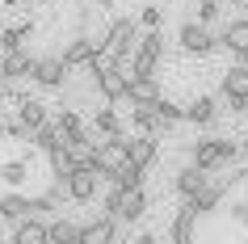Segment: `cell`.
I'll list each match as a JSON object with an SVG mask.
<instances>
[{
    "label": "cell",
    "mask_w": 248,
    "mask_h": 244,
    "mask_svg": "<svg viewBox=\"0 0 248 244\" xmlns=\"http://www.w3.org/2000/svg\"><path fill=\"white\" fill-rule=\"evenodd\" d=\"M240 156H248V139H244V143H240Z\"/></svg>",
    "instance_id": "38"
},
{
    "label": "cell",
    "mask_w": 248,
    "mask_h": 244,
    "mask_svg": "<svg viewBox=\"0 0 248 244\" xmlns=\"http://www.w3.org/2000/svg\"><path fill=\"white\" fill-rule=\"evenodd\" d=\"M160 59H164V34L147 30V34H139L131 59H126V76H156Z\"/></svg>",
    "instance_id": "2"
},
{
    "label": "cell",
    "mask_w": 248,
    "mask_h": 244,
    "mask_svg": "<svg viewBox=\"0 0 248 244\" xmlns=\"http://www.w3.org/2000/svg\"><path fill=\"white\" fill-rule=\"evenodd\" d=\"M101 181H105V177L89 164V160H84V164H76V168L63 177V190H67V198H72V202H93V198H97V190H101Z\"/></svg>",
    "instance_id": "5"
},
{
    "label": "cell",
    "mask_w": 248,
    "mask_h": 244,
    "mask_svg": "<svg viewBox=\"0 0 248 244\" xmlns=\"http://www.w3.org/2000/svg\"><path fill=\"white\" fill-rule=\"evenodd\" d=\"M232 4H248V0H232Z\"/></svg>",
    "instance_id": "40"
},
{
    "label": "cell",
    "mask_w": 248,
    "mask_h": 244,
    "mask_svg": "<svg viewBox=\"0 0 248 244\" xmlns=\"http://www.w3.org/2000/svg\"><path fill=\"white\" fill-rule=\"evenodd\" d=\"M152 110H156V118H160V127H164V130L181 122V105H177V101H169V97H160V101L152 105Z\"/></svg>",
    "instance_id": "30"
},
{
    "label": "cell",
    "mask_w": 248,
    "mask_h": 244,
    "mask_svg": "<svg viewBox=\"0 0 248 244\" xmlns=\"http://www.w3.org/2000/svg\"><path fill=\"white\" fill-rule=\"evenodd\" d=\"M118 185V190H143V168H135V164H126L118 177H109Z\"/></svg>",
    "instance_id": "31"
},
{
    "label": "cell",
    "mask_w": 248,
    "mask_h": 244,
    "mask_svg": "<svg viewBox=\"0 0 248 244\" xmlns=\"http://www.w3.org/2000/svg\"><path fill=\"white\" fill-rule=\"evenodd\" d=\"M46 164H51V177H55V181H63L67 173L76 168V156H72L63 143H59V147H51V152H46Z\"/></svg>",
    "instance_id": "26"
},
{
    "label": "cell",
    "mask_w": 248,
    "mask_h": 244,
    "mask_svg": "<svg viewBox=\"0 0 248 244\" xmlns=\"http://www.w3.org/2000/svg\"><path fill=\"white\" fill-rule=\"evenodd\" d=\"M126 84H131V76H126V67H118L114 59H109V64H105L101 72L93 76V89L101 93V97H105L109 105H118L122 97H126Z\"/></svg>",
    "instance_id": "7"
},
{
    "label": "cell",
    "mask_w": 248,
    "mask_h": 244,
    "mask_svg": "<svg viewBox=\"0 0 248 244\" xmlns=\"http://www.w3.org/2000/svg\"><path fill=\"white\" fill-rule=\"evenodd\" d=\"M244 228H248V215H244Z\"/></svg>",
    "instance_id": "41"
},
{
    "label": "cell",
    "mask_w": 248,
    "mask_h": 244,
    "mask_svg": "<svg viewBox=\"0 0 248 244\" xmlns=\"http://www.w3.org/2000/svg\"><path fill=\"white\" fill-rule=\"evenodd\" d=\"M135 21H139L143 30H160V26H164V9H160V4H143Z\"/></svg>",
    "instance_id": "32"
},
{
    "label": "cell",
    "mask_w": 248,
    "mask_h": 244,
    "mask_svg": "<svg viewBox=\"0 0 248 244\" xmlns=\"http://www.w3.org/2000/svg\"><path fill=\"white\" fill-rule=\"evenodd\" d=\"M0 244H9V240H0Z\"/></svg>",
    "instance_id": "42"
},
{
    "label": "cell",
    "mask_w": 248,
    "mask_h": 244,
    "mask_svg": "<svg viewBox=\"0 0 248 244\" xmlns=\"http://www.w3.org/2000/svg\"><path fill=\"white\" fill-rule=\"evenodd\" d=\"M30 143H34L38 152H51V147H59V143H63V135H59V127H55V118H51V122H42V127L30 135Z\"/></svg>",
    "instance_id": "29"
},
{
    "label": "cell",
    "mask_w": 248,
    "mask_h": 244,
    "mask_svg": "<svg viewBox=\"0 0 248 244\" xmlns=\"http://www.w3.org/2000/svg\"><path fill=\"white\" fill-rule=\"evenodd\" d=\"M9 244H51V236H46V223H42V219H21V223H17L13 228V240Z\"/></svg>",
    "instance_id": "23"
},
{
    "label": "cell",
    "mask_w": 248,
    "mask_h": 244,
    "mask_svg": "<svg viewBox=\"0 0 248 244\" xmlns=\"http://www.w3.org/2000/svg\"><path fill=\"white\" fill-rule=\"evenodd\" d=\"M215 38H219L223 51H232L235 64H244V67H248V17H232V21H227V26H223Z\"/></svg>",
    "instance_id": "8"
},
{
    "label": "cell",
    "mask_w": 248,
    "mask_h": 244,
    "mask_svg": "<svg viewBox=\"0 0 248 244\" xmlns=\"http://www.w3.org/2000/svg\"><path fill=\"white\" fill-rule=\"evenodd\" d=\"M0 219H9V223H21V219H30V198L26 194H0Z\"/></svg>",
    "instance_id": "25"
},
{
    "label": "cell",
    "mask_w": 248,
    "mask_h": 244,
    "mask_svg": "<svg viewBox=\"0 0 248 244\" xmlns=\"http://www.w3.org/2000/svg\"><path fill=\"white\" fill-rule=\"evenodd\" d=\"M34 4H55V0H34Z\"/></svg>",
    "instance_id": "39"
},
{
    "label": "cell",
    "mask_w": 248,
    "mask_h": 244,
    "mask_svg": "<svg viewBox=\"0 0 248 244\" xmlns=\"http://www.w3.org/2000/svg\"><path fill=\"white\" fill-rule=\"evenodd\" d=\"M177 42H181V51H185V55H210V51H219L215 30L202 26V21H185V26L177 30Z\"/></svg>",
    "instance_id": "6"
},
{
    "label": "cell",
    "mask_w": 248,
    "mask_h": 244,
    "mask_svg": "<svg viewBox=\"0 0 248 244\" xmlns=\"http://www.w3.org/2000/svg\"><path fill=\"white\" fill-rule=\"evenodd\" d=\"M219 97H235V101H248V67L232 64L219 80Z\"/></svg>",
    "instance_id": "19"
},
{
    "label": "cell",
    "mask_w": 248,
    "mask_h": 244,
    "mask_svg": "<svg viewBox=\"0 0 248 244\" xmlns=\"http://www.w3.org/2000/svg\"><path fill=\"white\" fill-rule=\"evenodd\" d=\"M0 4H4V9H17V4H26V0H0Z\"/></svg>",
    "instance_id": "35"
},
{
    "label": "cell",
    "mask_w": 248,
    "mask_h": 244,
    "mask_svg": "<svg viewBox=\"0 0 248 244\" xmlns=\"http://www.w3.org/2000/svg\"><path fill=\"white\" fill-rule=\"evenodd\" d=\"M235 160H240V143L235 139H198L189 147V164L202 168V173H223Z\"/></svg>",
    "instance_id": "1"
},
{
    "label": "cell",
    "mask_w": 248,
    "mask_h": 244,
    "mask_svg": "<svg viewBox=\"0 0 248 244\" xmlns=\"http://www.w3.org/2000/svg\"><path fill=\"white\" fill-rule=\"evenodd\" d=\"M34 72V55L30 51H0V76L4 80H26Z\"/></svg>",
    "instance_id": "17"
},
{
    "label": "cell",
    "mask_w": 248,
    "mask_h": 244,
    "mask_svg": "<svg viewBox=\"0 0 248 244\" xmlns=\"http://www.w3.org/2000/svg\"><path fill=\"white\" fill-rule=\"evenodd\" d=\"M97 55H101V51L93 47V38H89V34H76V38H72V42L63 47V55H59V59H63V67H67V72H76V67H89L93 59H97Z\"/></svg>",
    "instance_id": "12"
},
{
    "label": "cell",
    "mask_w": 248,
    "mask_h": 244,
    "mask_svg": "<svg viewBox=\"0 0 248 244\" xmlns=\"http://www.w3.org/2000/svg\"><path fill=\"white\" fill-rule=\"evenodd\" d=\"M93 135L122 139V114H118L114 105H101V110H93Z\"/></svg>",
    "instance_id": "22"
},
{
    "label": "cell",
    "mask_w": 248,
    "mask_h": 244,
    "mask_svg": "<svg viewBox=\"0 0 248 244\" xmlns=\"http://www.w3.org/2000/svg\"><path fill=\"white\" fill-rule=\"evenodd\" d=\"M198 211L189 202H181V211L172 215V228H169V236H172V244H194V231H198Z\"/></svg>",
    "instance_id": "15"
},
{
    "label": "cell",
    "mask_w": 248,
    "mask_h": 244,
    "mask_svg": "<svg viewBox=\"0 0 248 244\" xmlns=\"http://www.w3.org/2000/svg\"><path fill=\"white\" fill-rule=\"evenodd\" d=\"M135 42H139V21L135 17H114L109 21V42H105V55L114 59L118 67H126V59H131Z\"/></svg>",
    "instance_id": "3"
},
{
    "label": "cell",
    "mask_w": 248,
    "mask_h": 244,
    "mask_svg": "<svg viewBox=\"0 0 248 244\" xmlns=\"http://www.w3.org/2000/svg\"><path fill=\"white\" fill-rule=\"evenodd\" d=\"M30 80H38L42 89H63V84H67V67H63L59 55H46V59H34Z\"/></svg>",
    "instance_id": "10"
},
{
    "label": "cell",
    "mask_w": 248,
    "mask_h": 244,
    "mask_svg": "<svg viewBox=\"0 0 248 244\" xmlns=\"http://www.w3.org/2000/svg\"><path fill=\"white\" fill-rule=\"evenodd\" d=\"M34 38V21H17V26L0 30V51H26V42Z\"/></svg>",
    "instance_id": "24"
},
{
    "label": "cell",
    "mask_w": 248,
    "mask_h": 244,
    "mask_svg": "<svg viewBox=\"0 0 248 244\" xmlns=\"http://www.w3.org/2000/svg\"><path fill=\"white\" fill-rule=\"evenodd\" d=\"M89 164L97 168L105 181L118 177L122 168L131 164V160H126V135H122V139H105V143H97V147H93V156H89Z\"/></svg>",
    "instance_id": "4"
},
{
    "label": "cell",
    "mask_w": 248,
    "mask_h": 244,
    "mask_svg": "<svg viewBox=\"0 0 248 244\" xmlns=\"http://www.w3.org/2000/svg\"><path fill=\"white\" fill-rule=\"evenodd\" d=\"M143 215H147V194L143 190H122L114 219L118 223H135V219H143Z\"/></svg>",
    "instance_id": "18"
},
{
    "label": "cell",
    "mask_w": 248,
    "mask_h": 244,
    "mask_svg": "<svg viewBox=\"0 0 248 244\" xmlns=\"http://www.w3.org/2000/svg\"><path fill=\"white\" fill-rule=\"evenodd\" d=\"M0 181L9 185V190H21L30 181V164L26 160H9V164H0Z\"/></svg>",
    "instance_id": "28"
},
{
    "label": "cell",
    "mask_w": 248,
    "mask_h": 244,
    "mask_svg": "<svg viewBox=\"0 0 248 244\" xmlns=\"http://www.w3.org/2000/svg\"><path fill=\"white\" fill-rule=\"evenodd\" d=\"M156 156H160V143H156V135H135V139H126V160H131L135 168H152L156 164Z\"/></svg>",
    "instance_id": "14"
},
{
    "label": "cell",
    "mask_w": 248,
    "mask_h": 244,
    "mask_svg": "<svg viewBox=\"0 0 248 244\" xmlns=\"http://www.w3.org/2000/svg\"><path fill=\"white\" fill-rule=\"evenodd\" d=\"M17 122L34 135L42 122H51V110H46L42 101H34V97H21V101H17Z\"/></svg>",
    "instance_id": "21"
},
{
    "label": "cell",
    "mask_w": 248,
    "mask_h": 244,
    "mask_svg": "<svg viewBox=\"0 0 248 244\" xmlns=\"http://www.w3.org/2000/svg\"><path fill=\"white\" fill-rule=\"evenodd\" d=\"M89 4H97V9H105V4H114V0H89Z\"/></svg>",
    "instance_id": "36"
},
{
    "label": "cell",
    "mask_w": 248,
    "mask_h": 244,
    "mask_svg": "<svg viewBox=\"0 0 248 244\" xmlns=\"http://www.w3.org/2000/svg\"><path fill=\"white\" fill-rule=\"evenodd\" d=\"M114 240H118V219H109V215L80 223V236H76V244H114Z\"/></svg>",
    "instance_id": "9"
},
{
    "label": "cell",
    "mask_w": 248,
    "mask_h": 244,
    "mask_svg": "<svg viewBox=\"0 0 248 244\" xmlns=\"http://www.w3.org/2000/svg\"><path fill=\"white\" fill-rule=\"evenodd\" d=\"M4 89H9V84H4V76H0V101H4Z\"/></svg>",
    "instance_id": "37"
},
{
    "label": "cell",
    "mask_w": 248,
    "mask_h": 244,
    "mask_svg": "<svg viewBox=\"0 0 248 244\" xmlns=\"http://www.w3.org/2000/svg\"><path fill=\"white\" fill-rule=\"evenodd\" d=\"M219 118V97L210 93H198L189 105H181V122H194V127H210Z\"/></svg>",
    "instance_id": "11"
},
{
    "label": "cell",
    "mask_w": 248,
    "mask_h": 244,
    "mask_svg": "<svg viewBox=\"0 0 248 244\" xmlns=\"http://www.w3.org/2000/svg\"><path fill=\"white\" fill-rule=\"evenodd\" d=\"M160 97H164V89H160L156 76H131V84H126V101H135V105H156Z\"/></svg>",
    "instance_id": "16"
},
{
    "label": "cell",
    "mask_w": 248,
    "mask_h": 244,
    "mask_svg": "<svg viewBox=\"0 0 248 244\" xmlns=\"http://www.w3.org/2000/svg\"><path fill=\"white\" fill-rule=\"evenodd\" d=\"M227 190H232V177H215V173H210V181L202 185V194L189 198V206H194L198 215H210V211L223 202V194H227Z\"/></svg>",
    "instance_id": "13"
},
{
    "label": "cell",
    "mask_w": 248,
    "mask_h": 244,
    "mask_svg": "<svg viewBox=\"0 0 248 244\" xmlns=\"http://www.w3.org/2000/svg\"><path fill=\"white\" fill-rule=\"evenodd\" d=\"M46 236H51V244H76V236H80V223H72V219H51L46 223Z\"/></svg>",
    "instance_id": "27"
},
{
    "label": "cell",
    "mask_w": 248,
    "mask_h": 244,
    "mask_svg": "<svg viewBox=\"0 0 248 244\" xmlns=\"http://www.w3.org/2000/svg\"><path fill=\"white\" fill-rule=\"evenodd\" d=\"M219 13H223L219 0H198V21H202V26H215V21H219Z\"/></svg>",
    "instance_id": "33"
},
{
    "label": "cell",
    "mask_w": 248,
    "mask_h": 244,
    "mask_svg": "<svg viewBox=\"0 0 248 244\" xmlns=\"http://www.w3.org/2000/svg\"><path fill=\"white\" fill-rule=\"evenodd\" d=\"M131 244H156V236H152V231H139V236H135Z\"/></svg>",
    "instance_id": "34"
},
{
    "label": "cell",
    "mask_w": 248,
    "mask_h": 244,
    "mask_svg": "<svg viewBox=\"0 0 248 244\" xmlns=\"http://www.w3.org/2000/svg\"><path fill=\"white\" fill-rule=\"evenodd\" d=\"M210 181V173H202V168H194V164H185L181 173H177V181H172V190L181 194V202H189V198H198L202 194V185Z\"/></svg>",
    "instance_id": "20"
},
{
    "label": "cell",
    "mask_w": 248,
    "mask_h": 244,
    "mask_svg": "<svg viewBox=\"0 0 248 244\" xmlns=\"http://www.w3.org/2000/svg\"><path fill=\"white\" fill-rule=\"evenodd\" d=\"M0 164H4V160H0Z\"/></svg>",
    "instance_id": "43"
}]
</instances>
